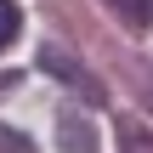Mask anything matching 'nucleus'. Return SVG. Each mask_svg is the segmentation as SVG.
Returning <instances> with one entry per match:
<instances>
[{
    "mask_svg": "<svg viewBox=\"0 0 153 153\" xmlns=\"http://www.w3.org/2000/svg\"><path fill=\"white\" fill-rule=\"evenodd\" d=\"M40 74H51V79H62V85H74L85 102H102L108 91H102V79L74 57V51H62V45H40Z\"/></svg>",
    "mask_w": 153,
    "mask_h": 153,
    "instance_id": "f257e3e1",
    "label": "nucleus"
},
{
    "mask_svg": "<svg viewBox=\"0 0 153 153\" xmlns=\"http://www.w3.org/2000/svg\"><path fill=\"white\" fill-rule=\"evenodd\" d=\"M57 131H62V153H97V131H91V119H79L74 108H62Z\"/></svg>",
    "mask_w": 153,
    "mask_h": 153,
    "instance_id": "f03ea898",
    "label": "nucleus"
},
{
    "mask_svg": "<svg viewBox=\"0 0 153 153\" xmlns=\"http://www.w3.org/2000/svg\"><path fill=\"white\" fill-rule=\"evenodd\" d=\"M108 11H114L131 34H142V28H148V17H153V0H108Z\"/></svg>",
    "mask_w": 153,
    "mask_h": 153,
    "instance_id": "7ed1b4c3",
    "label": "nucleus"
},
{
    "mask_svg": "<svg viewBox=\"0 0 153 153\" xmlns=\"http://www.w3.org/2000/svg\"><path fill=\"white\" fill-rule=\"evenodd\" d=\"M17 34H23V11H17L11 0H0V51H11Z\"/></svg>",
    "mask_w": 153,
    "mask_h": 153,
    "instance_id": "20e7f679",
    "label": "nucleus"
},
{
    "mask_svg": "<svg viewBox=\"0 0 153 153\" xmlns=\"http://www.w3.org/2000/svg\"><path fill=\"white\" fill-rule=\"evenodd\" d=\"M0 153H34L23 142V131H11V125H0Z\"/></svg>",
    "mask_w": 153,
    "mask_h": 153,
    "instance_id": "39448f33",
    "label": "nucleus"
},
{
    "mask_svg": "<svg viewBox=\"0 0 153 153\" xmlns=\"http://www.w3.org/2000/svg\"><path fill=\"white\" fill-rule=\"evenodd\" d=\"M119 148H125V153H153V142L142 136V131H125V136H119Z\"/></svg>",
    "mask_w": 153,
    "mask_h": 153,
    "instance_id": "423d86ee",
    "label": "nucleus"
},
{
    "mask_svg": "<svg viewBox=\"0 0 153 153\" xmlns=\"http://www.w3.org/2000/svg\"><path fill=\"white\" fill-rule=\"evenodd\" d=\"M148 108H153V79H148Z\"/></svg>",
    "mask_w": 153,
    "mask_h": 153,
    "instance_id": "0eeeda50",
    "label": "nucleus"
}]
</instances>
